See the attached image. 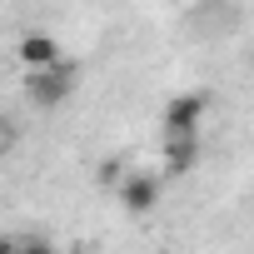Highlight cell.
I'll list each match as a JSON object with an SVG mask.
<instances>
[{
	"instance_id": "3957f363",
	"label": "cell",
	"mask_w": 254,
	"mask_h": 254,
	"mask_svg": "<svg viewBox=\"0 0 254 254\" xmlns=\"http://www.w3.org/2000/svg\"><path fill=\"white\" fill-rule=\"evenodd\" d=\"M115 185H120L125 214H150V209L160 204V194H165V175H150V170H140V175H120Z\"/></svg>"
},
{
	"instance_id": "277c9868",
	"label": "cell",
	"mask_w": 254,
	"mask_h": 254,
	"mask_svg": "<svg viewBox=\"0 0 254 254\" xmlns=\"http://www.w3.org/2000/svg\"><path fill=\"white\" fill-rule=\"evenodd\" d=\"M199 165V135H165V180H180Z\"/></svg>"
},
{
	"instance_id": "8992f818",
	"label": "cell",
	"mask_w": 254,
	"mask_h": 254,
	"mask_svg": "<svg viewBox=\"0 0 254 254\" xmlns=\"http://www.w3.org/2000/svg\"><path fill=\"white\" fill-rule=\"evenodd\" d=\"M0 155H5V140H0Z\"/></svg>"
},
{
	"instance_id": "6da1fadb",
	"label": "cell",
	"mask_w": 254,
	"mask_h": 254,
	"mask_svg": "<svg viewBox=\"0 0 254 254\" xmlns=\"http://www.w3.org/2000/svg\"><path fill=\"white\" fill-rule=\"evenodd\" d=\"M75 80H80V65H75L70 55H60L55 65L25 70V95H30V105L55 110V105H65V100L75 95Z\"/></svg>"
},
{
	"instance_id": "7a4b0ae2",
	"label": "cell",
	"mask_w": 254,
	"mask_h": 254,
	"mask_svg": "<svg viewBox=\"0 0 254 254\" xmlns=\"http://www.w3.org/2000/svg\"><path fill=\"white\" fill-rule=\"evenodd\" d=\"M204 115H209V95L204 90H185V95H170L165 100L160 125H165V135H199Z\"/></svg>"
},
{
	"instance_id": "5b68a950",
	"label": "cell",
	"mask_w": 254,
	"mask_h": 254,
	"mask_svg": "<svg viewBox=\"0 0 254 254\" xmlns=\"http://www.w3.org/2000/svg\"><path fill=\"white\" fill-rule=\"evenodd\" d=\"M15 55H20V65H25V70H40V65H55L65 50H60V40H55V35H45V30H30V35H20Z\"/></svg>"
}]
</instances>
